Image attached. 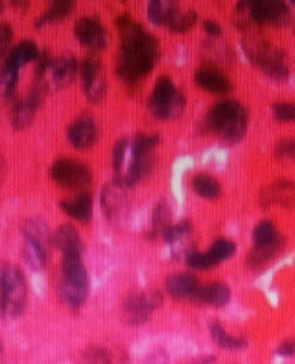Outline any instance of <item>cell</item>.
<instances>
[{
    "label": "cell",
    "mask_w": 295,
    "mask_h": 364,
    "mask_svg": "<svg viewBox=\"0 0 295 364\" xmlns=\"http://www.w3.org/2000/svg\"><path fill=\"white\" fill-rule=\"evenodd\" d=\"M116 26L120 33L116 74L127 84H134L151 74L157 65L159 42L129 13H120L116 17Z\"/></svg>",
    "instance_id": "1"
},
{
    "label": "cell",
    "mask_w": 295,
    "mask_h": 364,
    "mask_svg": "<svg viewBox=\"0 0 295 364\" xmlns=\"http://www.w3.org/2000/svg\"><path fill=\"white\" fill-rule=\"evenodd\" d=\"M205 130L214 133L229 145L242 142L249 125V113L246 107L237 100H220L206 114Z\"/></svg>",
    "instance_id": "2"
},
{
    "label": "cell",
    "mask_w": 295,
    "mask_h": 364,
    "mask_svg": "<svg viewBox=\"0 0 295 364\" xmlns=\"http://www.w3.org/2000/svg\"><path fill=\"white\" fill-rule=\"evenodd\" d=\"M60 296L64 303L79 308L88 295V275L80 252H67L63 258Z\"/></svg>",
    "instance_id": "3"
},
{
    "label": "cell",
    "mask_w": 295,
    "mask_h": 364,
    "mask_svg": "<svg viewBox=\"0 0 295 364\" xmlns=\"http://www.w3.org/2000/svg\"><path fill=\"white\" fill-rule=\"evenodd\" d=\"M236 17L239 28L250 25L256 26H284L289 22V9L284 2L275 0H252L239 2Z\"/></svg>",
    "instance_id": "4"
},
{
    "label": "cell",
    "mask_w": 295,
    "mask_h": 364,
    "mask_svg": "<svg viewBox=\"0 0 295 364\" xmlns=\"http://www.w3.org/2000/svg\"><path fill=\"white\" fill-rule=\"evenodd\" d=\"M26 295V282L19 267L13 264L0 267V312L6 319H15L24 314Z\"/></svg>",
    "instance_id": "5"
},
{
    "label": "cell",
    "mask_w": 295,
    "mask_h": 364,
    "mask_svg": "<svg viewBox=\"0 0 295 364\" xmlns=\"http://www.w3.org/2000/svg\"><path fill=\"white\" fill-rule=\"evenodd\" d=\"M242 48L249 61L260 67L262 72L275 81H285L289 77V70L285 64V55L282 51L273 48L261 36H250L242 42Z\"/></svg>",
    "instance_id": "6"
},
{
    "label": "cell",
    "mask_w": 295,
    "mask_h": 364,
    "mask_svg": "<svg viewBox=\"0 0 295 364\" xmlns=\"http://www.w3.org/2000/svg\"><path fill=\"white\" fill-rule=\"evenodd\" d=\"M148 109L157 120L178 119L186 109V95L177 88L173 79L162 75L155 81Z\"/></svg>",
    "instance_id": "7"
},
{
    "label": "cell",
    "mask_w": 295,
    "mask_h": 364,
    "mask_svg": "<svg viewBox=\"0 0 295 364\" xmlns=\"http://www.w3.org/2000/svg\"><path fill=\"white\" fill-rule=\"evenodd\" d=\"M22 235L26 264L32 271H42L47 264V244L51 240L47 223L42 219H31L24 223Z\"/></svg>",
    "instance_id": "8"
},
{
    "label": "cell",
    "mask_w": 295,
    "mask_h": 364,
    "mask_svg": "<svg viewBox=\"0 0 295 364\" xmlns=\"http://www.w3.org/2000/svg\"><path fill=\"white\" fill-rule=\"evenodd\" d=\"M51 180L64 189H81L93 181V174L87 164L71 159L60 158L55 161L49 171Z\"/></svg>",
    "instance_id": "9"
},
{
    "label": "cell",
    "mask_w": 295,
    "mask_h": 364,
    "mask_svg": "<svg viewBox=\"0 0 295 364\" xmlns=\"http://www.w3.org/2000/svg\"><path fill=\"white\" fill-rule=\"evenodd\" d=\"M47 93H48V84L45 79L44 77H36L28 97L17 102L12 109L10 120H12V126L16 130H24L32 125L36 111H38V109L42 106L45 100Z\"/></svg>",
    "instance_id": "10"
},
{
    "label": "cell",
    "mask_w": 295,
    "mask_h": 364,
    "mask_svg": "<svg viewBox=\"0 0 295 364\" xmlns=\"http://www.w3.org/2000/svg\"><path fill=\"white\" fill-rule=\"evenodd\" d=\"M86 97L91 103H100L106 97L107 84L103 74V63L95 52L88 54L79 64Z\"/></svg>",
    "instance_id": "11"
},
{
    "label": "cell",
    "mask_w": 295,
    "mask_h": 364,
    "mask_svg": "<svg viewBox=\"0 0 295 364\" xmlns=\"http://www.w3.org/2000/svg\"><path fill=\"white\" fill-rule=\"evenodd\" d=\"M236 253V243L230 239H217L207 252H191L187 256V264L191 269L209 271L216 264L230 259Z\"/></svg>",
    "instance_id": "12"
},
{
    "label": "cell",
    "mask_w": 295,
    "mask_h": 364,
    "mask_svg": "<svg viewBox=\"0 0 295 364\" xmlns=\"http://www.w3.org/2000/svg\"><path fill=\"white\" fill-rule=\"evenodd\" d=\"M77 41L93 51H104L107 48V31L97 17H80L74 26Z\"/></svg>",
    "instance_id": "13"
},
{
    "label": "cell",
    "mask_w": 295,
    "mask_h": 364,
    "mask_svg": "<svg viewBox=\"0 0 295 364\" xmlns=\"http://www.w3.org/2000/svg\"><path fill=\"white\" fill-rule=\"evenodd\" d=\"M162 302L159 292L132 295L125 303V311L131 324H142L151 317L152 311Z\"/></svg>",
    "instance_id": "14"
},
{
    "label": "cell",
    "mask_w": 295,
    "mask_h": 364,
    "mask_svg": "<svg viewBox=\"0 0 295 364\" xmlns=\"http://www.w3.org/2000/svg\"><path fill=\"white\" fill-rule=\"evenodd\" d=\"M67 138L70 143L80 150H87L97 141V126L91 116H80L68 130Z\"/></svg>",
    "instance_id": "15"
},
{
    "label": "cell",
    "mask_w": 295,
    "mask_h": 364,
    "mask_svg": "<svg viewBox=\"0 0 295 364\" xmlns=\"http://www.w3.org/2000/svg\"><path fill=\"white\" fill-rule=\"evenodd\" d=\"M194 81L201 88L213 94H229L233 90V84L223 72L214 68H200L194 74Z\"/></svg>",
    "instance_id": "16"
},
{
    "label": "cell",
    "mask_w": 295,
    "mask_h": 364,
    "mask_svg": "<svg viewBox=\"0 0 295 364\" xmlns=\"http://www.w3.org/2000/svg\"><path fill=\"white\" fill-rule=\"evenodd\" d=\"M261 204L262 207L281 204L287 208H295V184L287 180L276 181L262 191Z\"/></svg>",
    "instance_id": "17"
},
{
    "label": "cell",
    "mask_w": 295,
    "mask_h": 364,
    "mask_svg": "<svg viewBox=\"0 0 295 364\" xmlns=\"http://www.w3.org/2000/svg\"><path fill=\"white\" fill-rule=\"evenodd\" d=\"M51 79L58 88L68 87L79 72V63L72 55H61L51 64Z\"/></svg>",
    "instance_id": "18"
},
{
    "label": "cell",
    "mask_w": 295,
    "mask_h": 364,
    "mask_svg": "<svg viewBox=\"0 0 295 364\" xmlns=\"http://www.w3.org/2000/svg\"><path fill=\"white\" fill-rule=\"evenodd\" d=\"M60 207L72 220L87 224L93 217V196L83 193L74 200H63Z\"/></svg>",
    "instance_id": "19"
},
{
    "label": "cell",
    "mask_w": 295,
    "mask_h": 364,
    "mask_svg": "<svg viewBox=\"0 0 295 364\" xmlns=\"http://www.w3.org/2000/svg\"><path fill=\"white\" fill-rule=\"evenodd\" d=\"M197 278L191 274H174L167 279V291L174 298H194L200 290Z\"/></svg>",
    "instance_id": "20"
},
{
    "label": "cell",
    "mask_w": 295,
    "mask_h": 364,
    "mask_svg": "<svg viewBox=\"0 0 295 364\" xmlns=\"http://www.w3.org/2000/svg\"><path fill=\"white\" fill-rule=\"evenodd\" d=\"M49 243L63 251V253L83 252V240L80 237V233L77 232V228L71 224H64L58 227L57 232L51 235Z\"/></svg>",
    "instance_id": "21"
},
{
    "label": "cell",
    "mask_w": 295,
    "mask_h": 364,
    "mask_svg": "<svg viewBox=\"0 0 295 364\" xmlns=\"http://www.w3.org/2000/svg\"><path fill=\"white\" fill-rule=\"evenodd\" d=\"M178 12V3L167 2V0H152L146 9L148 19L155 26H168Z\"/></svg>",
    "instance_id": "22"
},
{
    "label": "cell",
    "mask_w": 295,
    "mask_h": 364,
    "mask_svg": "<svg viewBox=\"0 0 295 364\" xmlns=\"http://www.w3.org/2000/svg\"><path fill=\"white\" fill-rule=\"evenodd\" d=\"M38 56H40L38 47H36V44L33 41L26 40V41H22L21 44H17L9 52L5 65L12 67V68L19 71V68L25 67L26 64H29L35 60H38Z\"/></svg>",
    "instance_id": "23"
},
{
    "label": "cell",
    "mask_w": 295,
    "mask_h": 364,
    "mask_svg": "<svg viewBox=\"0 0 295 364\" xmlns=\"http://www.w3.org/2000/svg\"><path fill=\"white\" fill-rule=\"evenodd\" d=\"M196 302L206 303L212 306H223L230 299V290L223 283H212L207 286H200L196 296Z\"/></svg>",
    "instance_id": "24"
},
{
    "label": "cell",
    "mask_w": 295,
    "mask_h": 364,
    "mask_svg": "<svg viewBox=\"0 0 295 364\" xmlns=\"http://www.w3.org/2000/svg\"><path fill=\"white\" fill-rule=\"evenodd\" d=\"M194 193L205 200H217L221 194V184L210 174H197L191 181Z\"/></svg>",
    "instance_id": "25"
},
{
    "label": "cell",
    "mask_w": 295,
    "mask_h": 364,
    "mask_svg": "<svg viewBox=\"0 0 295 364\" xmlns=\"http://www.w3.org/2000/svg\"><path fill=\"white\" fill-rule=\"evenodd\" d=\"M74 9H76V2H68V0L52 2V5L40 16L38 21H36V29H40L48 24L63 21V19L68 17L72 13Z\"/></svg>",
    "instance_id": "26"
},
{
    "label": "cell",
    "mask_w": 295,
    "mask_h": 364,
    "mask_svg": "<svg viewBox=\"0 0 295 364\" xmlns=\"http://www.w3.org/2000/svg\"><path fill=\"white\" fill-rule=\"evenodd\" d=\"M282 244H284V242H282V239H280L278 242H275L268 246H255L248 256V260H246L248 264L250 267H253V269H257V267L266 264L271 259H273L276 255L280 253Z\"/></svg>",
    "instance_id": "27"
},
{
    "label": "cell",
    "mask_w": 295,
    "mask_h": 364,
    "mask_svg": "<svg viewBox=\"0 0 295 364\" xmlns=\"http://www.w3.org/2000/svg\"><path fill=\"white\" fill-rule=\"evenodd\" d=\"M252 239L255 246H268L278 242L281 236L276 232V228L271 220H262L255 225Z\"/></svg>",
    "instance_id": "28"
},
{
    "label": "cell",
    "mask_w": 295,
    "mask_h": 364,
    "mask_svg": "<svg viewBox=\"0 0 295 364\" xmlns=\"http://www.w3.org/2000/svg\"><path fill=\"white\" fill-rule=\"evenodd\" d=\"M17 81H19V71L3 65L2 72H0V97L2 99H10L17 87Z\"/></svg>",
    "instance_id": "29"
},
{
    "label": "cell",
    "mask_w": 295,
    "mask_h": 364,
    "mask_svg": "<svg viewBox=\"0 0 295 364\" xmlns=\"http://www.w3.org/2000/svg\"><path fill=\"white\" fill-rule=\"evenodd\" d=\"M171 224V212H170V207L165 201H161L155 212H154V219H152V230H151V236L157 237L159 235H162V232L165 228Z\"/></svg>",
    "instance_id": "30"
},
{
    "label": "cell",
    "mask_w": 295,
    "mask_h": 364,
    "mask_svg": "<svg viewBox=\"0 0 295 364\" xmlns=\"http://www.w3.org/2000/svg\"><path fill=\"white\" fill-rule=\"evenodd\" d=\"M197 19H198V15L196 10H191V9L186 10V12L180 10L167 28L174 33H186L196 25Z\"/></svg>",
    "instance_id": "31"
},
{
    "label": "cell",
    "mask_w": 295,
    "mask_h": 364,
    "mask_svg": "<svg viewBox=\"0 0 295 364\" xmlns=\"http://www.w3.org/2000/svg\"><path fill=\"white\" fill-rule=\"evenodd\" d=\"M212 333H213L214 341L218 344L220 347H223V349L239 350V349H242L245 346V341L242 338H236V337L229 335L220 324H213Z\"/></svg>",
    "instance_id": "32"
},
{
    "label": "cell",
    "mask_w": 295,
    "mask_h": 364,
    "mask_svg": "<svg viewBox=\"0 0 295 364\" xmlns=\"http://www.w3.org/2000/svg\"><path fill=\"white\" fill-rule=\"evenodd\" d=\"M191 232V224L190 221H180L177 224H170L167 228L162 232V237L165 242L175 243L180 239H182L186 235Z\"/></svg>",
    "instance_id": "33"
},
{
    "label": "cell",
    "mask_w": 295,
    "mask_h": 364,
    "mask_svg": "<svg viewBox=\"0 0 295 364\" xmlns=\"http://www.w3.org/2000/svg\"><path fill=\"white\" fill-rule=\"evenodd\" d=\"M272 116L276 122H295V103H275L272 106Z\"/></svg>",
    "instance_id": "34"
},
{
    "label": "cell",
    "mask_w": 295,
    "mask_h": 364,
    "mask_svg": "<svg viewBox=\"0 0 295 364\" xmlns=\"http://www.w3.org/2000/svg\"><path fill=\"white\" fill-rule=\"evenodd\" d=\"M127 139L123 138L120 141L116 142V145L112 149V168L113 171L118 174V177L120 175V171L123 166V162L126 159V150H127Z\"/></svg>",
    "instance_id": "35"
},
{
    "label": "cell",
    "mask_w": 295,
    "mask_h": 364,
    "mask_svg": "<svg viewBox=\"0 0 295 364\" xmlns=\"http://www.w3.org/2000/svg\"><path fill=\"white\" fill-rule=\"evenodd\" d=\"M13 41V29L10 24L0 22V61H2L9 52L10 44Z\"/></svg>",
    "instance_id": "36"
},
{
    "label": "cell",
    "mask_w": 295,
    "mask_h": 364,
    "mask_svg": "<svg viewBox=\"0 0 295 364\" xmlns=\"http://www.w3.org/2000/svg\"><path fill=\"white\" fill-rule=\"evenodd\" d=\"M88 363L90 364H112L109 354L103 349H95L88 351Z\"/></svg>",
    "instance_id": "37"
},
{
    "label": "cell",
    "mask_w": 295,
    "mask_h": 364,
    "mask_svg": "<svg viewBox=\"0 0 295 364\" xmlns=\"http://www.w3.org/2000/svg\"><path fill=\"white\" fill-rule=\"evenodd\" d=\"M202 29H205V32L212 38H218L221 36V33H223L220 24L216 21H205L202 22Z\"/></svg>",
    "instance_id": "38"
},
{
    "label": "cell",
    "mask_w": 295,
    "mask_h": 364,
    "mask_svg": "<svg viewBox=\"0 0 295 364\" xmlns=\"http://www.w3.org/2000/svg\"><path fill=\"white\" fill-rule=\"evenodd\" d=\"M168 358L164 353H155L150 358H148L143 364H167Z\"/></svg>",
    "instance_id": "39"
},
{
    "label": "cell",
    "mask_w": 295,
    "mask_h": 364,
    "mask_svg": "<svg viewBox=\"0 0 295 364\" xmlns=\"http://www.w3.org/2000/svg\"><path fill=\"white\" fill-rule=\"evenodd\" d=\"M278 350H280V353L284 354V356H291V354H294V353H295V341H287V342H284Z\"/></svg>",
    "instance_id": "40"
},
{
    "label": "cell",
    "mask_w": 295,
    "mask_h": 364,
    "mask_svg": "<svg viewBox=\"0 0 295 364\" xmlns=\"http://www.w3.org/2000/svg\"><path fill=\"white\" fill-rule=\"evenodd\" d=\"M289 158H294V159H295V142H294V149H292V153H291Z\"/></svg>",
    "instance_id": "41"
},
{
    "label": "cell",
    "mask_w": 295,
    "mask_h": 364,
    "mask_svg": "<svg viewBox=\"0 0 295 364\" xmlns=\"http://www.w3.org/2000/svg\"><path fill=\"white\" fill-rule=\"evenodd\" d=\"M3 9H5V5H3L2 2H0V13H2V12H3Z\"/></svg>",
    "instance_id": "42"
},
{
    "label": "cell",
    "mask_w": 295,
    "mask_h": 364,
    "mask_svg": "<svg viewBox=\"0 0 295 364\" xmlns=\"http://www.w3.org/2000/svg\"><path fill=\"white\" fill-rule=\"evenodd\" d=\"M291 3H294V5H295V0H292V2H291Z\"/></svg>",
    "instance_id": "43"
},
{
    "label": "cell",
    "mask_w": 295,
    "mask_h": 364,
    "mask_svg": "<svg viewBox=\"0 0 295 364\" xmlns=\"http://www.w3.org/2000/svg\"><path fill=\"white\" fill-rule=\"evenodd\" d=\"M0 350H2V344H0Z\"/></svg>",
    "instance_id": "44"
}]
</instances>
